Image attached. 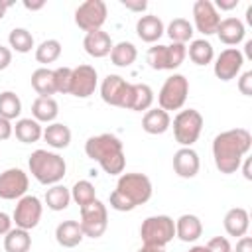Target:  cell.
Segmentation results:
<instances>
[{"mask_svg": "<svg viewBox=\"0 0 252 252\" xmlns=\"http://www.w3.org/2000/svg\"><path fill=\"white\" fill-rule=\"evenodd\" d=\"M250 148H252V136L246 128H232L217 134L213 140V158L217 169L224 175L236 173Z\"/></svg>", "mask_w": 252, "mask_h": 252, "instance_id": "1", "label": "cell"}, {"mask_svg": "<svg viewBox=\"0 0 252 252\" xmlns=\"http://www.w3.org/2000/svg\"><path fill=\"white\" fill-rule=\"evenodd\" d=\"M152 181L144 173H122L116 181L114 191L110 193V207L118 213L134 211L152 197Z\"/></svg>", "mask_w": 252, "mask_h": 252, "instance_id": "2", "label": "cell"}, {"mask_svg": "<svg viewBox=\"0 0 252 252\" xmlns=\"http://www.w3.org/2000/svg\"><path fill=\"white\" fill-rule=\"evenodd\" d=\"M85 154L89 159L96 161L108 175H120L126 167V156L120 138L114 134L91 136L85 142Z\"/></svg>", "mask_w": 252, "mask_h": 252, "instance_id": "3", "label": "cell"}, {"mask_svg": "<svg viewBox=\"0 0 252 252\" xmlns=\"http://www.w3.org/2000/svg\"><path fill=\"white\" fill-rule=\"evenodd\" d=\"M28 167H30V173L41 185H57L67 173L65 159L59 154L47 152V150L32 152V156L28 159Z\"/></svg>", "mask_w": 252, "mask_h": 252, "instance_id": "4", "label": "cell"}, {"mask_svg": "<svg viewBox=\"0 0 252 252\" xmlns=\"http://www.w3.org/2000/svg\"><path fill=\"white\" fill-rule=\"evenodd\" d=\"M140 236L146 246L163 248L175 238V220L167 215L148 217L140 226Z\"/></svg>", "mask_w": 252, "mask_h": 252, "instance_id": "5", "label": "cell"}, {"mask_svg": "<svg viewBox=\"0 0 252 252\" xmlns=\"http://www.w3.org/2000/svg\"><path fill=\"white\" fill-rule=\"evenodd\" d=\"M201 130H203V116L195 108L179 110L177 116L173 118V136L175 142L181 144L183 148H191L199 140Z\"/></svg>", "mask_w": 252, "mask_h": 252, "instance_id": "6", "label": "cell"}, {"mask_svg": "<svg viewBox=\"0 0 252 252\" xmlns=\"http://www.w3.org/2000/svg\"><path fill=\"white\" fill-rule=\"evenodd\" d=\"M189 94V81L185 79V75L173 73L171 77H167L159 89L158 94V104L161 110H179Z\"/></svg>", "mask_w": 252, "mask_h": 252, "instance_id": "7", "label": "cell"}, {"mask_svg": "<svg viewBox=\"0 0 252 252\" xmlns=\"http://www.w3.org/2000/svg\"><path fill=\"white\" fill-rule=\"evenodd\" d=\"M187 57V45L169 43V45H154L148 49V63L156 71H173Z\"/></svg>", "mask_w": 252, "mask_h": 252, "instance_id": "8", "label": "cell"}, {"mask_svg": "<svg viewBox=\"0 0 252 252\" xmlns=\"http://www.w3.org/2000/svg\"><path fill=\"white\" fill-rule=\"evenodd\" d=\"M79 226L83 230L85 236L89 238H98L104 234L106 226H108V211L106 205L98 199H94L93 203L81 207V220Z\"/></svg>", "mask_w": 252, "mask_h": 252, "instance_id": "9", "label": "cell"}, {"mask_svg": "<svg viewBox=\"0 0 252 252\" xmlns=\"http://www.w3.org/2000/svg\"><path fill=\"white\" fill-rule=\"evenodd\" d=\"M100 96L106 104L128 110L132 98V83L124 81L120 75H106L100 83Z\"/></svg>", "mask_w": 252, "mask_h": 252, "instance_id": "10", "label": "cell"}, {"mask_svg": "<svg viewBox=\"0 0 252 252\" xmlns=\"http://www.w3.org/2000/svg\"><path fill=\"white\" fill-rule=\"evenodd\" d=\"M106 16H108V10L102 0H87L79 4V8L75 10V24L89 33V32L100 30L102 24L106 22Z\"/></svg>", "mask_w": 252, "mask_h": 252, "instance_id": "11", "label": "cell"}, {"mask_svg": "<svg viewBox=\"0 0 252 252\" xmlns=\"http://www.w3.org/2000/svg\"><path fill=\"white\" fill-rule=\"evenodd\" d=\"M41 213H43L41 201L35 195H24L16 203V209H14V215H12V222H16L18 228L32 230V228H35L39 224Z\"/></svg>", "mask_w": 252, "mask_h": 252, "instance_id": "12", "label": "cell"}, {"mask_svg": "<svg viewBox=\"0 0 252 252\" xmlns=\"http://www.w3.org/2000/svg\"><path fill=\"white\" fill-rule=\"evenodd\" d=\"M28 185H30L28 173L20 167H10L0 173V199L4 201L22 199L28 191Z\"/></svg>", "mask_w": 252, "mask_h": 252, "instance_id": "13", "label": "cell"}, {"mask_svg": "<svg viewBox=\"0 0 252 252\" xmlns=\"http://www.w3.org/2000/svg\"><path fill=\"white\" fill-rule=\"evenodd\" d=\"M98 85L96 69L91 65H79L71 71V89L69 94L77 98H89Z\"/></svg>", "mask_w": 252, "mask_h": 252, "instance_id": "14", "label": "cell"}, {"mask_svg": "<svg viewBox=\"0 0 252 252\" xmlns=\"http://www.w3.org/2000/svg\"><path fill=\"white\" fill-rule=\"evenodd\" d=\"M193 22H195L197 32H201L203 35H213L217 33L220 16L211 0H197L193 4Z\"/></svg>", "mask_w": 252, "mask_h": 252, "instance_id": "15", "label": "cell"}, {"mask_svg": "<svg viewBox=\"0 0 252 252\" xmlns=\"http://www.w3.org/2000/svg\"><path fill=\"white\" fill-rule=\"evenodd\" d=\"M242 65H244L242 51L236 47H228V49L219 53V57L215 61V75H217V79H220L224 83L232 81L234 77H238Z\"/></svg>", "mask_w": 252, "mask_h": 252, "instance_id": "16", "label": "cell"}, {"mask_svg": "<svg viewBox=\"0 0 252 252\" xmlns=\"http://www.w3.org/2000/svg\"><path fill=\"white\" fill-rule=\"evenodd\" d=\"M201 161H199V154L193 148H181L173 154V171L183 177V179H191L199 173Z\"/></svg>", "mask_w": 252, "mask_h": 252, "instance_id": "17", "label": "cell"}, {"mask_svg": "<svg viewBox=\"0 0 252 252\" xmlns=\"http://www.w3.org/2000/svg\"><path fill=\"white\" fill-rule=\"evenodd\" d=\"M112 45H114V43H112L110 35H108L106 32H102V30L89 32V33L85 35V39H83L85 51H87L91 57H94V59H100V57L110 55Z\"/></svg>", "mask_w": 252, "mask_h": 252, "instance_id": "18", "label": "cell"}, {"mask_svg": "<svg viewBox=\"0 0 252 252\" xmlns=\"http://www.w3.org/2000/svg\"><path fill=\"white\" fill-rule=\"evenodd\" d=\"M222 224H224V230H226L228 236H236V238L246 236L248 226H250V215H248L246 209L234 207V209H230V211L224 215Z\"/></svg>", "mask_w": 252, "mask_h": 252, "instance_id": "19", "label": "cell"}, {"mask_svg": "<svg viewBox=\"0 0 252 252\" xmlns=\"http://www.w3.org/2000/svg\"><path fill=\"white\" fill-rule=\"evenodd\" d=\"M83 238H85V234H83V230L79 226V220L69 219V220L59 222L57 228H55V240L63 248H75V246L81 244Z\"/></svg>", "mask_w": 252, "mask_h": 252, "instance_id": "20", "label": "cell"}, {"mask_svg": "<svg viewBox=\"0 0 252 252\" xmlns=\"http://www.w3.org/2000/svg\"><path fill=\"white\" fill-rule=\"evenodd\" d=\"M136 33L142 41L146 43H156L163 33H165V28H163V22L158 18V16H142L138 22H136Z\"/></svg>", "mask_w": 252, "mask_h": 252, "instance_id": "21", "label": "cell"}, {"mask_svg": "<svg viewBox=\"0 0 252 252\" xmlns=\"http://www.w3.org/2000/svg\"><path fill=\"white\" fill-rule=\"evenodd\" d=\"M217 35L224 45H238L246 35V28L238 18H224L217 28Z\"/></svg>", "mask_w": 252, "mask_h": 252, "instance_id": "22", "label": "cell"}, {"mask_svg": "<svg viewBox=\"0 0 252 252\" xmlns=\"http://www.w3.org/2000/svg\"><path fill=\"white\" fill-rule=\"evenodd\" d=\"M203 234V222L197 215H181L175 220V236L181 242H195Z\"/></svg>", "mask_w": 252, "mask_h": 252, "instance_id": "23", "label": "cell"}, {"mask_svg": "<svg viewBox=\"0 0 252 252\" xmlns=\"http://www.w3.org/2000/svg\"><path fill=\"white\" fill-rule=\"evenodd\" d=\"M171 126V118H169V112L161 110V108H150L146 110L144 118H142V128L144 132L152 134V136H158V134H163L167 132Z\"/></svg>", "mask_w": 252, "mask_h": 252, "instance_id": "24", "label": "cell"}, {"mask_svg": "<svg viewBox=\"0 0 252 252\" xmlns=\"http://www.w3.org/2000/svg\"><path fill=\"white\" fill-rule=\"evenodd\" d=\"M41 138L47 142V146H51L55 150H65L71 144V130H69V126H65L61 122H51L49 126H45Z\"/></svg>", "mask_w": 252, "mask_h": 252, "instance_id": "25", "label": "cell"}, {"mask_svg": "<svg viewBox=\"0 0 252 252\" xmlns=\"http://www.w3.org/2000/svg\"><path fill=\"white\" fill-rule=\"evenodd\" d=\"M32 114H33V120L37 122H53L59 114V104L53 96H37L32 104Z\"/></svg>", "mask_w": 252, "mask_h": 252, "instance_id": "26", "label": "cell"}, {"mask_svg": "<svg viewBox=\"0 0 252 252\" xmlns=\"http://www.w3.org/2000/svg\"><path fill=\"white\" fill-rule=\"evenodd\" d=\"M14 134L22 144H33L43 136V128L33 118H20V120H16Z\"/></svg>", "mask_w": 252, "mask_h": 252, "instance_id": "27", "label": "cell"}, {"mask_svg": "<svg viewBox=\"0 0 252 252\" xmlns=\"http://www.w3.org/2000/svg\"><path fill=\"white\" fill-rule=\"evenodd\" d=\"M32 89L39 94V96H51L55 94V79H53V71L47 67H39L32 73Z\"/></svg>", "mask_w": 252, "mask_h": 252, "instance_id": "28", "label": "cell"}, {"mask_svg": "<svg viewBox=\"0 0 252 252\" xmlns=\"http://www.w3.org/2000/svg\"><path fill=\"white\" fill-rule=\"evenodd\" d=\"M32 246V236L30 230L24 228H10L4 234V250L6 252H28Z\"/></svg>", "mask_w": 252, "mask_h": 252, "instance_id": "29", "label": "cell"}, {"mask_svg": "<svg viewBox=\"0 0 252 252\" xmlns=\"http://www.w3.org/2000/svg\"><path fill=\"white\" fill-rule=\"evenodd\" d=\"M138 57V49L130 41H118L110 49V61L116 67H130Z\"/></svg>", "mask_w": 252, "mask_h": 252, "instance_id": "30", "label": "cell"}, {"mask_svg": "<svg viewBox=\"0 0 252 252\" xmlns=\"http://www.w3.org/2000/svg\"><path fill=\"white\" fill-rule=\"evenodd\" d=\"M152 102H154V91H152L150 85H146V83L132 85V98H130V108L128 110H136V112L150 110Z\"/></svg>", "mask_w": 252, "mask_h": 252, "instance_id": "31", "label": "cell"}, {"mask_svg": "<svg viewBox=\"0 0 252 252\" xmlns=\"http://www.w3.org/2000/svg\"><path fill=\"white\" fill-rule=\"evenodd\" d=\"M71 203V189H67L65 185H51L45 191V205L51 211H65Z\"/></svg>", "mask_w": 252, "mask_h": 252, "instance_id": "32", "label": "cell"}, {"mask_svg": "<svg viewBox=\"0 0 252 252\" xmlns=\"http://www.w3.org/2000/svg\"><path fill=\"white\" fill-rule=\"evenodd\" d=\"M187 53H189V59L195 65H201V67L209 65L213 61V57H215V49H213L211 41H207V39H193L189 49H187Z\"/></svg>", "mask_w": 252, "mask_h": 252, "instance_id": "33", "label": "cell"}, {"mask_svg": "<svg viewBox=\"0 0 252 252\" xmlns=\"http://www.w3.org/2000/svg\"><path fill=\"white\" fill-rule=\"evenodd\" d=\"M165 33L169 35L171 43H187L191 37H193V26L185 20V18H175L169 22Z\"/></svg>", "mask_w": 252, "mask_h": 252, "instance_id": "34", "label": "cell"}, {"mask_svg": "<svg viewBox=\"0 0 252 252\" xmlns=\"http://www.w3.org/2000/svg\"><path fill=\"white\" fill-rule=\"evenodd\" d=\"M22 114V100L14 91L0 93V116L6 120H14Z\"/></svg>", "mask_w": 252, "mask_h": 252, "instance_id": "35", "label": "cell"}, {"mask_svg": "<svg viewBox=\"0 0 252 252\" xmlns=\"http://www.w3.org/2000/svg\"><path fill=\"white\" fill-rule=\"evenodd\" d=\"M8 43L18 53H28L33 47V35L26 28H14L8 35Z\"/></svg>", "mask_w": 252, "mask_h": 252, "instance_id": "36", "label": "cell"}, {"mask_svg": "<svg viewBox=\"0 0 252 252\" xmlns=\"http://www.w3.org/2000/svg\"><path fill=\"white\" fill-rule=\"evenodd\" d=\"M71 199L79 205V207H85L89 203H93L96 199L94 195V185L87 179H79L73 187H71Z\"/></svg>", "mask_w": 252, "mask_h": 252, "instance_id": "37", "label": "cell"}, {"mask_svg": "<svg viewBox=\"0 0 252 252\" xmlns=\"http://www.w3.org/2000/svg\"><path fill=\"white\" fill-rule=\"evenodd\" d=\"M61 55V43L57 39H45L35 47L37 63H53Z\"/></svg>", "mask_w": 252, "mask_h": 252, "instance_id": "38", "label": "cell"}, {"mask_svg": "<svg viewBox=\"0 0 252 252\" xmlns=\"http://www.w3.org/2000/svg\"><path fill=\"white\" fill-rule=\"evenodd\" d=\"M71 67H57L53 71V79H55V91L61 94H69L71 89Z\"/></svg>", "mask_w": 252, "mask_h": 252, "instance_id": "39", "label": "cell"}, {"mask_svg": "<svg viewBox=\"0 0 252 252\" xmlns=\"http://www.w3.org/2000/svg\"><path fill=\"white\" fill-rule=\"evenodd\" d=\"M207 252H232V246L228 242V238L224 236H213L207 244H205Z\"/></svg>", "mask_w": 252, "mask_h": 252, "instance_id": "40", "label": "cell"}, {"mask_svg": "<svg viewBox=\"0 0 252 252\" xmlns=\"http://www.w3.org/2000/svg\"><path fill=\"white\" fill-rule=\"evenodd\" d=\"M238 91L244 96H252V71H244L238 79Z\"/></svg>", "mask_w": 252, "mask_h": 252, "instance_id": "41", "label": "cell"}, {"mask_svg": "<svg viewBox=\"0 0 252 252\" xmlns=\"http://www.w3.org/2000/svg\"><path fill=\"white\" fill-rule=\"evenodd\" d=\"M122 6L132 10V12H140L142 14L148 8V2L146 0H122Z\"/></svg>", "mask_w": 252, "mask_h": 252, "instance_id": "42", "label": "cell"}, {"mask_svg": "<svg viewBox=\"0 0 252 252\" xmlns=\"http://www.w3.org/2000/svg\"><path fill=\"white\" fill-rule=\"evenodd\" d=\"M12 134H14V126H12V122L0 116V142L8 140Z\"/></svg>", "mask_w": 252, "mask_h": 252, "instance_id": "43", "label": "cell"}, {"mask_svg": "<svg viewBox=\"0 0 252 252\" xmlns=\"http://www.w3.org/2000/svg\"><path fill=\"white\" fill-rule=\"evenodd\" d=\"M12 63V51L4 45H0V71H4Z\"/></svg>", "mask_w": 252, "mask_h": 252, "instance_id": "44", "label": "cell"}, {"mask_svg": "<svg viewBox=\"0 0 252 252\" xmlns=\"http://www.w3.org/2000/svg\"><path fill=\"white\" fill-rule=\"evenodd\" d=\"M236 252H252V238L250 236H240L236 242Z\"/></svg>", "mask_w": 252, "mask_h": 252, "instance_id": "45", "label": "cell"}, {"mask_svg": "<svg viewBox=\"0 0 252 252\" xmlns=\"http://www.w3.org/2000/svg\"><path fill=\"white\" fill-rule=\"evenodd\" d=\"M10 228H12V219H10L6 213L0 211V236H4Z\"/></svg>", "mask_w": 252, "mask_h": 252, "instance_id": "46", "label": "cell"}, {"mask_svg": "<svg viewBox=\"0 0 252 252\" xmlns=\"http://www.w3.org/2000/svg\"><path fill=\"white\" fill-rule=\"evenodd\" d=\"M213 6L219 8V10H232V8L238 6V0H217Z\"/></svg>", "mask_w": 252, "mask_h": 252, "instance_id": "47", "label": "cell"}, {"mask_svg": "<svg viewBox=\"0 0 252 252\" xmlns=\"http://www.w3.org/2000/svg\"><path fill=\"white\" fill-rule=\"evenodd\" d=\"M43 6H45L43 0H39V2H28V0H24V8H28V10H41Z\"/></svg>", "mask_w": 252, "mask_h": 252, "instance_id": "48", "label": "cell"}, {"mask_svg": "<svg viewBox=\"0 0 252 252\" xmlns=\"http://www.w3.org/2000/svg\"><path fill=\"white\" fill-rule=\"evenodd\" d=\"M242 161H244V165H242V173H244V177L250 181V179H252V173H250V158H244Z\"/></svg>", "mask_w": 252, "mask_h": 252, "instance_id": "49", "label": "cell"}, {"mask_svg": "<svg viewBox=\"0 0 252 252\" xmlns=\"http://www.w3.org/2000/svg\"><path fill=\"white\" fill-rule=\"evenodd\" d=\"M138 252H165V250L163 248H158V246H146V244H142V248Z\"/></svg>", "mask_w": 252, "mask_h": 252, "instance_id": "50", "label": "cell"}, {"mask_svg": "<svg viewBox=\"0 0 252 252\" xmlns=\"http://www.w3.org/2000/svg\"><path fill=\"white\" fill-rule=\"evenodd\" d=\"M10 6H12V2H2V0H0V20L6 16V10H8Z\"/></svg>", "mask_w": 252, "mask_h": 252, "instance_id": "51", "label": "cell"}, {"mask_svg": "<svg viewBox=\"0 0 252 252\" xmlns=\"http://www.w3.org/2000/svg\"><path fill=\"white\" fill-rule=\"evenodd\" d=\"M244 47H246V57H248V59H252V39H248Z\"/></svg>", "mask_w": 252, "mask_h": 252, "instance_id": "52", "label": "cell"}, {"mask_svg": "<svg viewBox=\"0 0 252 252\" xmlns=\"http://www.w3.org/2000/svg\"><path fill=\"white\" fill-rule=\"evenodd\" d=\"M187 252H207V248L205 246H191Z\"/></svg>", "mask_w": 252, "mask_h": 252, "instance_id": "53", "label": "cell"}]
</instances>
